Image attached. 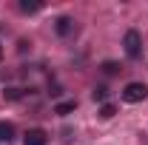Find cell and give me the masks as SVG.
Here are the masks:
<instances>
[{
    "label": "cell",
    "mask_w": 148,
    "mask_h": 145,
    "mask_svg": "<svg viewBox=\"0 0 148 145\" xmlns=\"http://www.w3.org/2000/svg\"><path fill=\"white\" fill-rule=\"evenodd\" d=\"M123 46H125V54L131 60H137V57L143 54V37H140V31L137 29H128L125 37H123Z\"/></svg>",
    "instance_id": "cell-1"
},
{
    "label": "cell",
    "mask_w": 148,
    "mask_h": 145,
    "mask_svg": "<svg viewBox=\"0 0 148 145\" xmlns=\"http://www.w3.org/2000/svg\"><path fill=\"white\" fill-rule=\"evenodd\" d=\"M148 97V85L145 83H128L125 88H123V100L125 103H143Z\"/></svg>",
    "instance_id": "cell-2"
},
{
    "label": "cell",
    "mask_w": 148,
    "mask_h": 145,
    "mask_svg": "<svg viewBox=\"0 0 148 145\" xmlns=\"http://www.w3.org/2000/svg\"><path fill=\"white\" fill-rule=\"evenodd\" d=\"M49 142V137H46V131H40V128H32L29 134H26V140L23 145H46Z\"/></svg>",
    "instance_id": "cell-3"
},
{
    "label": "cell",
    "mask_w": 148,
    "mask_h": 145,
    "mask_svg": "<svg viewBox=\"0 0 148 145\" xmlns=\"http://www.w3.org/2000/svg\"><path fill=\"white\" fill-rule=\"evenodd\" d=\"M54 29H57V34H60V37H69V34L74 31V20H71V17H60Z\"/></svg>",
    "instance_id": "cell-4"
},
{
    "label": "cell",
    "mask_w": 148,
    "mask_h": 145,
    "mask_svg": "<svg viewBox=\"0 0 148 145\" xmlns=\"http://www.w3.org/2000/svg\"><path fill=\"white\" fill-rule=\"evenodd\" d=\"M14 140V125L12 122H6V120H0V142H12Z\"/></svg>",
    "instance_id": "cell-5"
},
{
    "label": "cell",
    "mask_w": 148,
    "mask_h": 145,
    "mask_svg": "<svg viewBox=\"0 0 148 145\" xmlns=\"http://www.w3.org/2000/svg\"><path fill=\"white\" fill-rule=\"evenodd\" d=\"M77 108V103H74V100H66V103H57V114H60V117H69V114H71V111Z\"/></svg>",
    "instance_id": "cell-6"
},
{
    "label": "cell",
    "mask_w": 148,
    "mask_h": 145,
    "mask_svg": "<svg viewBox=\"0 0 148 145\" xmlns=\"http://www.w3.org/2000/svg\"><path fill=\"white\" fill-rule=\"evenodd\" d=\"M91 97L97 100V103H103V105H106V97H108V88H106V85H97V88L91 91Z\"/></svg>",
    "instance_id": "cell-7"
},
{
    "label": "cell",
    "mask_w": 148,
    "mask_h": 145,
    "mask_svg": "<svg viewBox=\"0 0 148 145\" xmlns=\"http://www.w3.org/2000/svg\"><path fill=\"white\" fill-rule=\"evenodd\" d=\"M114 114H117V108H114V105H111V103H106V105H103V108H100V117H103V120H111V117H114Z\"/></svg>",
    "instance_id": "cell-8"
},
{
    "label": "cell",
    "mask_w": 148,
    "mask_h": 145,
    "mask_svg": "<svg viewBox=\"0 0 148 145\" xmlns=\"http://www.w3.org/2000/svg\"><path fill=\"white\" fill-rule=\"evenodd\" d=\"M20 12H26V14H32V12H40V3H29V0H23V3H20Z\"/></svg>",
    "instance_id": "cell-9"
},
{
    "label": "cell",
    "mask_w": 148,
    "mask_h": 145,
    "mask_svg": "<svg viewBox=\"0 0 148 145\" xmlns=\"http://www.w3.org/2000/svg\"><path fill=\"white\" fill-rule=\"evenodd\" d=\"M3 94H6V100H17V97H20V91H17V88H6Z\"/></svg>",
    "instance_id": "cell-10"
},
{
    "label": "cell",
    "mask_w": 148,
    "mask_h": 145,
    "mask_svg": "<svg viewBox=\"0 0 148 145\" xmlns=\"http://www.w3.org/2000/svg\"><path fill=\"white\" fill-rule=\"evenodd\" d=\"M103 71H106V74H114V71H117V63H111V60H108V63H103Z\"/></svg>",
    "instance_id": "cell-11"
},
{
    "label": "cell",
    "mask_w": 148,
    "mask_h": 145,
    "mask_svg": "<svg viewBox=\"0 0 148 145\" xmlns=\"http://www.w3.org/2000/svg\"><path fill=\"white\" fill-rule=\"evenodd\" d=\"M0 60H3V46H0Z\"/></svg>",
    "instance_id": "cell-12"
}]
</instances>
